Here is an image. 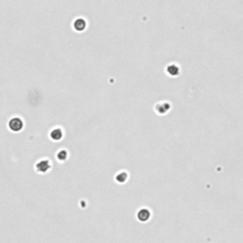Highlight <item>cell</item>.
<instances>
[{"mask_svg":"<svg viewBox=\"0 0 243 243\" xmlns=\"http://www.w3.org/2000/svg\"><path fill=\"white\" fill-rule=\"evenodd\" d=\"M166 71L169 73L170 75L172 76H176V75H178L179 74V67L178 66H176V65H169L167 69H166Z\"/></svg>","mask_w":243,"mask_h":243,"instance_id":"4","label":"cell"},{"mask_svg":"<svg viewBox=\"0 0 243 243\" xmlns=\"http://www.w3.org/2000/svg\"><path fill=\"white\" fill-rule=\"evenodd\" d=\"M49 168H50V164L49 163V160H42L36 164V169H37L38 172H41V173L47 172Z\"/></svg>","mask_w":243,"mask_h":243,"instance_id":"2","label":"cell"},{"mask_svg":"<svg viewBox=\"0 0 243 243\" xmlns=\"http://www.w3.org/2000/svg\"><path fill=\"white\" fill-rule=\"evenodd\" d=\"M68 157V153H67V151L66 150H61V151H59L58 152V154H57V158L59 159V160H65L66 158Z\"/></svg>","mask_w":243,"mask_h":243,"instance_id":"8","label":"cell"},{"mask_svg":"<svg viewBox=\"0 0 243 243\" xmlns=\"http://www.w3.org/2000/svg\"><path fill=\"white\" fill-rule=\"evenodd\" d=\"M149 217H150V213L147 209H142L138 213V218L140 220H142V221H145V220L149 218Z\"/></svg>","mask_w":243,"mask_h":243,"instance_id":"3","label":"cell"},{"mask_svg":"<svg viewBox=\"0 0 243 243\" xmlns=\"http://www.w3.org/2000/svg\"><path fill=\"white\" fill-rule=\"evenodd\" d=\"M127 173L123 172V173H120L119 175H117V177H116V180H117L118 181H120V182H123L124 181L127 180Z\"/></svg>","mask_w":243,"mask_h":243,"instance_id":"7","label":"cell"},{"mask_svg":"<svg viewBox=\"0 0 243 243\" xmlns=\"http://www.w3.org/2000/svg\"><path fill=\"white\" fill-rule=\"evenodd\" d=\"M63 136V132L60 128H55L50 132V137L53 140H60Z\"/></svg>","mask_w":243,"mask_h":243,"instance_id":"6","label":"cell"},{"mask_svg":"<svg viewBox=\"0 0 243 243\" xmlns=\"http://www.w3.org/2000/svg\"><path fill=\"white\" fill-rule=\"evenodd\" d=\"M9 127L12 131H19L23 127V121H22L20 118L18 117H14L12 119L10 120L9 122Z\"/></svg>","mask_w":243,"mask_h":243,"instance_id":"1","label":"cell"},{"mask_svg":"<svg viewBox=\"0 0 243 243\" xmlns=\"http://www.w3.org/2000/svg\"><path fill=\"white\" fill-rule=\"evenodd\" d=\"M74 28L77 31H83L86 28V21L82 18H78L74 22Z\"/></svg>","mask_w":243,"mask_h":243,"instance_id":"5","label":"cell"}]
</instances>
